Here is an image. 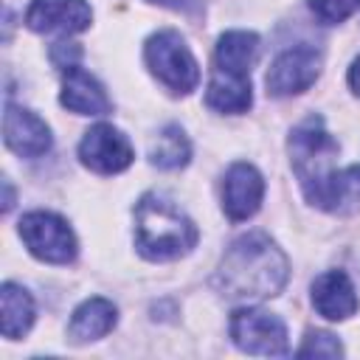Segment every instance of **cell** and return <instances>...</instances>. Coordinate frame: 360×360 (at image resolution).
<instances>
[{
  "label": "cell",
  "mask_w": 360,
  "mask_h": 360,
  "mask_svg": "<svg viewBox=\"0 0 360 360\" xmlns=\"http://www.w3.org/2000/svg\"><path fill=\"white\" fill-rule=\"evenodd\" d=\"M0 329H3V338L8 340H17L22 338L31 323H34V298L28 295V290H22L20 284L14 281H6L0 287Z\"/></svg>",
  "instance_id": "2e32d148"
},
{
  "label": "cell",
  "mask_w": 360,
  "mask_h": 360,
  "mask_svg": "<svg viewBox=\"0 0 360 360\" xmlns=\"http://www.w3.org/2000/svg\"><path fill=\"white\" fill-rule=\"evenodd\" d=\"M79 158L96 174H118L135 160V149L129 138L112 124H96L84 132L79 143Z\"/></svg>",
  "instance_id": "9c48e42d"
},
{
  "label": "cell",
  "mask_w": 360,
  "mask_h": 360,
  "mask_svg": "<svg viewBox=\"0 0 360 360\" xmlns=\"http://www.w3.org/2000/svg\"><path fill=\"white\" fill-rule=\"evenodd\" d=\"M357 174H360V166H357Z\"/></svg>",
  "instance_id": "603a6c76"
},
{
  "label": "cell",
  "mask_w": 360,
  "mask_h": 360,
  "mask_svg": "<svg viewBox=\"0 0 360 360\" xmlns=\"http://www.w3.org/2000/svg\"><path fill=\"white\" fill-rule=\"evenodd\" d=\"M79 56H82V48H79L76 42H56L53 51H51V59H53V65H56L59 70L73 68V65L79 62Z\"/></svg>",
  "instance_id": "ffe728a7"
},
{
  "label": "cell",
  "mask_w": 360,
  "mask_h": 360,
  "mask_svg": "<svg viewBox=\"0 0 360 360\" xmlns=\"http://www.w3.org/2000/svg\"><path fill=\"white\" fill-rule=\"evenodd\" d=\"M309 8L321 22L335 25V22H343L346 17H352L360 8V0H309Z\"/></svg>",
  "instance_id": "d6986e66"
},
{
  "label": "cell",
  "mask_w": 360,
  "mask_h": 360,
  "mask_svg": "<svg viewBox=\"0 0 360 360\" xmlns=\"http://www.w3.org/2000/svg\"><path fill=\"white\" fill-rule=\"evenodd\" d=\"M231 340L248 354L281 357L290 352L284 321L259 307H242L231 315Z\"/></svg>",
  "instance_id": "52a82bcc"
},
{
  "label": "cell",
  "mask_w": 360,
  "mask_h": 360,
  "mask_svg": "<svg viewBox=\"0 0 360 360\" xmlns=\"http://www.w3.org/2000/svg\"><path fill=\"white\" fill-rule=\"evenodd\" d=\"M295 354L298 357H340L343 354V346H340V340L332 332L309 329Z\"/></svg>",
  "instance_id": "ac0fdd59"
},
{
  "label": "cell",
  "mask_w": 360,
  "mask_h": 360,
  "mask_svg": "<svg viewBox=\"0 0 360 360\" xmlns=\"http://www.w3.org/2000/svg\"><path fill=\"white\" fill-rule=\"evenodd\" d=\"M290 163L304 197L323 211H346V202H360L357 166L338 169V141L323 127L321 115H307L287 141Z\"/></svg>",
  "instance_id": "6da1fadb"
},
{
  "label": "cell",
  "mask_w": 360,
  "mask_h": 360,
  "mask_svg": "<svg viewBox=\"0 0 360 360\" xmlns=\"http://www.w3.org/2000/svg\"><path fill=\"white\" fill-rule=\"evenodd\" d=\"M191 158V143L186 138V132L177 127V124H169L160 129V135L155 138L152 149H149V160L158 166V169H166V172H174V169H183Z\"/></svg>",
  "instance_id": "e0dca14e"
},
{
  "label": "cell",
  "mask_w": 360,
  "mask_h": 360,
  "mask_svg": "<svg viewBox=\"0 0 360 360\" xmlns=\"http://www.w3.org/2000/svg\"><path fill=\"white\" fill-rule=\"evenodd\" d=\"M152 3L174 8V11H183V14H197L200 11V0H152Z\"/></svg>",
  "instance_id": "44dd1931"
},
{
  "label": "cell",
  "mask_w": 360,
  "mask_h": 360,
  "mask_svg": "<svg viewBox=\"0 0 360 360\" xmlns=\"http://www.w3.org/2000/svg\"><path fill=\"white\" fill-rule=\"evenodd\" d=\"M20 239L28 253L48 264H70L79 253L73 228L53 211H31L20 219Z\"/></svg>",
  "instance_id": "8992f818"
},
{
  "label": "cell",
  "mask_w": 360,
  "mask_h": 360,
  "mask_svg": "<svg viewBox=\"0 0 360 360\" xmlns=\"http://www.w3.org/2000/svg\"><path fill=\"white\" fill-rule=\"evenodd\" d=\"M321 68H323L321 51H315L309 45L287 48L273 59V65L267 70V79H264L267 93L276 98L298 96L315 84V79L321 76Z\"/></svg>",
  "instance_id": "ba28073f"
},
{
  "label": "cell",
  "mask_w": 360,
  "mask_h": 360,
  "mask_svg": "<svg viewBox=\"0 0 360 360\" xmlns=\"http://www.w3.org/2000/svg\"><path fill=\"white\" fill-rule=\"evenodd\" d=\"M3 141L20 158H42L53 143L48 124L37 112L17 107L11 101L6 104L3 112Z\"/></svg>",
  "instance_id": "8fae6325"
},
{
  "label": "cell",
  "mask_w": 360,
  "mask_h": 360,
  "mask_svg": "<svg viewBox=\"0 0 360 360\" xmlns=\"http://www.w3.org/2000/svg\"><path fill=\"white\" fill-rule=\"evenodd\" d=\"M290 278V262L284 250L262 231L245 233L225 250L214 287L231 301H262L284 290Z\"/></svg>",
  "instance_id": "7a4b0ae2"
},
{
  "label": "cell",
  "mask_w": 360,
  "mask_h": 360,
  "mask_svg": "<svg viewBox=\"0 0 360 360\" xmlns=\"http://www.w3.org/2000/svg\"><path fill=\"white\" fill-rule=\"evenodd\" d=\"M197 225L163 194H143L135 205V248L149 262H172L197 245Z\"/></svg>",
  "instance_id": "277c9868"
},
{
  "label": "cell",
  "mask_w": 360,
  "mask_h": 360,
  "mask_svg": "<svg viewBox=\"0 0 360 360\" xmlns=\"http://www.w3.org/2000/svg\"><path fill=\"white\" fill-rule=\"evenodd\" d=\"M115 321H118V309H115L112 301H107V298H87V301H82L73 309L70 323H68V338L73 343L98 340V338L112 332Z\"/></svg>",
  "instance_id": "9a60e30c"
},
{
  "label": "cell",
  "mask_w": 360,
  "mask_h": 360,
  "mask_svg": "<svg viewBox=\"0 0 360 360\" xmlns=\"http://www.w3.org/2000/svg\"><path fill=\"white\" fill-rule=\"evenodd\" d=\"M143 59H146V68L152 70V76L174 96H188L191 90H197L200 65L177 31L163 28V31L152 34L143 45Z\"/></svg>",
  "instance_id": "5b68a950"
},
{
  "label": "cell",
  "mask_w": 360,
  "mask_h": 360,
  "mask_svg": "<svg viewBox=\"0 0 360 360\" xmlns=\"http://www.w3.org/2000/svg\"><path fill=\"white\" fill-rule=\"evenodd\" d=\"M264 197V177L259 174L256 166L250 163H233L225 172V183H222V211L228 214V219L242 222L250 219Z\"/></svg>",
  "instance_id": "7c38bea8"
},
{
  "label": "cell",
  "mask_w": 360,
  "mask_h": 360,
  "mask_svg": "<svg viewBox=\"0 0 360 360\" xmlns=\"http://www.w3.org/2000/svg\"><path fill=\"white\" fill-rule=\"evenodd\" d=\"M93 11L84 0H31L25 25L34 34H79L90 28Z\"/></svg>",
  "instance_id": "30bf717a"
},
{
  "label": "cell",
  "mask_w": 360,
  "mask_h": 360,
  "mask_svg": "<svg viewBox=\"0 0 360 360\" xmlns=\"http://www.w3.org/2000/svg\"><path fill=\"white\" fill-rule=\"evenodd\" d=\"M312 307L326 321H346L357 312L360 301L352 278L343 270H326L312 281Z\"/></svg>",
  "instance_id": "5bb4252c"
},
{
  "label": "cell",
  "mask_w": 360,
  "mask_h": 360,
  "mask_svg": "<svg viewBox=\"0 0 360 360\" xmlns=\"http://www.w3.org/2000/svg\"><path fill=\"white\" fill-rule=\"evenodd\" d=\"M62 73H65L62 76V93H59L62 107H68L76 115H107L112 110L110 96L104 93L101 82L93 73H87L79 65H73Z\"/></svg>",
  "instance_id": "4fadbf2b"
},
{
  "label": "cell",
  "mask_w": 360,
  "mask_h": 360,
  "mask_svg": "<svg viewBox=\"0 0 360 360\" xmlns=\"http://www.w3.org/2000/svg\"><path fill=\"white\" fill-rule=\"evenodd\" d=\"M349 87L360 96V56L352 62V68H349Z\"/></svg>",
  "instance_id": "7402d4cb"
},
{
  "label": "cell",
  "mask_w": 360,
  "mask_h": 360,
  "mask_svg": "<svg viewBox=\"0 0 360 360\" xmlns=\"http://www.w3.org/2000/svg\"><path fill=\"white\" fill-rule=\"evenodd\" d=\"M259 56V37L253 31H225L214 51V68L205 87V104L217 112L239 115L253 104L250 68Z\"/></svg>",
  "instance_id": "3957f363"
}]
</instances>
